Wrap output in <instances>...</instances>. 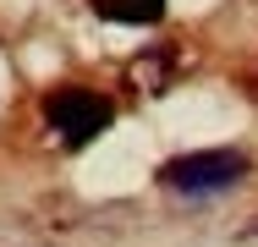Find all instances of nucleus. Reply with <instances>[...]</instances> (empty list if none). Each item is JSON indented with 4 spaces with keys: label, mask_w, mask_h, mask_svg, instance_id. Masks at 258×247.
<instances>
[{
    "label": "nucleus",
    "mask_w": 258,
    "mask_h": 247,
    "mask_svg": "<svg viewBox=\"0 0 258 247\" xmlns=\"http://www.w3.org/2000/svg\"><path fill=\"white\" fill-rule=\"evenodd\" d=\"M39 110H44V127H50L66 148H88L94 138H104L110 121H115V99L99 94V88H83V83L50 88Z\"/></svg>",
    "instance_id": "obj_1"
},
{
    "label": "nucleus",
    "mask_w": 258,
    "mask_h": 247,
    "mask_svg": "<svg viewBox=\"0 0 258 247\" xmlns=\"http://www.w3.org/2000/svg\"><path fill=\"white\" fill-rule=\"evenodd\" d=\"M247 170L253 165L242 148H192V154H176L159 165V187L187 193V198H214V193H231Z\"/></svg>",
    "instance_id": "obj_2"
},
{
    "label": "nucleus",
    "mask_w": 258,
    "mask_h": 247,
    "mask_svg": "<svg viewBox=\"0 0 258 247\" xmlns=\"http://www.w3.org/2000/svg\"><path fill=\"white\" fill-rule=\"evenodd\" d=\"M132 77L143 94H170L176 77H181V49L176 44H149L138 60H132Z\"/></svg>",
    "instance_id": "obj_3"
},
{
    "label": "nucleus",
    "mask_w": 258,
    "mask_h": 247,
    "mask_svg": "<svg viewBox=\"0 0 258 247\" xmlns=\"http://www.w3.org/2000/svg\"><path fill=\"white\" fill-rule=\"evenodd\" d=\"M88 11L104 22H121V28H154L165 17V0H88Z\"/></svg>",
    "instance_id": "obj_4"
}]
</instances>
